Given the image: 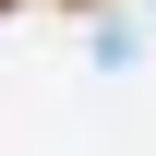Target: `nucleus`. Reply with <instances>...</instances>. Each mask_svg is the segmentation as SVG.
<instances>
[{
  "label": "nucleus",
  "instance_id": "f257e3e1",
  "mask_svg": "<svg viewBox=\"0 0 156 156\" xmlns=\"http://www.w3.org/2000/svg\"><path fill=\"white\" fill-rule=\"evenodd\" d=\"M0 12H12V0H0Z\"/></svg>",
  "mask_w": 156,
  "mask_h": 156
}]
</instances>
